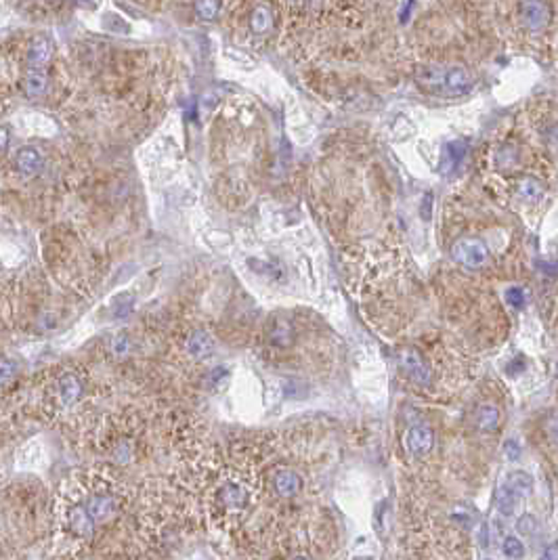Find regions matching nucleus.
<instances>
[{
  "mask_svg": "<svg viewBox=\"0 0 558 560\" xmlns=\"http://www.w3.org/2000/svg\"><path fill=\"white\" fill-rule=\"evenodd\" d=\"M399 367L405 371V376L416 382L418 387H428L433 382V371L422 355L414 348H405L399 352Z\"/></svg>",
  "mask_w": 558,
  "mask_h": 560,
  "instance_id": "nucleus-3",
  "label": "nucleus"
},
{
  "mask_svg": "<svg viewBox=\"0 0 558 560\" xmlns=\"http://www.w3.org/2000/svg\"><path fill=\"white\" fill-rule=\"evenodd\" d=\"M273 487H275V491H277L279 495H284V497H292V495H296V493L300 491L302 481H300V476H298L294 470H279V472L275 474V479H273Z\"/></svg>",
  "mask_w": 558,
  "mask_h": 560,
  "instance_id": "nucleus-10",
  "label": "nucleus"
},
{
  "mask_svg": "<svg viewBox=\"0 0 558 560\" xmlns=\"http://www.w3.org/2000/svg\"><path fill=\"white\" fill-rule=\"evenodd\" d=\"M539 560H558V541L545 545L543 552H541V556H539Z\"/></svg>",
  "mask_w": 558,
  "mask_h": 560,
  "instance_id": "nucleus-29",
  "label": "nucleus"
},
{
  "mask_svg": "<svg viewBox=\"0 0 558 560\" xmlns=\"http://www.w3.org/2000/svg\"><path fill=\"white\" fill-rule=\"evenodd\" d=\"M520 13H522V22H525L527 30H531V32L545 30L550 24V17H552L545 0H522Z\"/></svg>",
  "mask_w": 558,
  "mask_h": 560,
  "instance_id": "nucleus-4",
  "label": "nucleus"
},
{
  "mask_svg": "<svg viewBox=\"0 0 558 560\" xmlns=\"http://www.w3.org/2000/svg\"><path fill=\"white\" fill-rule=\"evenodd\" d=\"M516 196L527 204H537L543 198V185L535 176H522L516 182Z\"/></svg>",
  "mask_w": 558,
  "mask_h": 560,
  "instance_id": "nucleus-8",
  "label": "nucleus"
},
{
  "mask_svg": "<svg viewBox=\"0 0 558 560\" xmlns=\"http://www.w3.org/2000/svg\"><path fill=\"white\" fill-rule=\"evenodd\" d=\"M111 352L116 357H126L130 352V340L126 336H116L111 342Z\"/></svg>",
  "mask_w": 558,
  "mask_h": 560,
  "instance_id": "nucleus-27",
  "label": "nucleus"
},
{
  "mask_svg": "<svg viewBox=\"0 0 558 560\" xmlns=\"http://www.w3.org/2000/svg\"><path fill=\"white\" fill-rule=\"evenodd\" d=\"M466 153H468V143H466V141L456 139V141L447 143V145L443 147V155H441V172H443V174L456 172V170L462 166Z\"/></svg>",
  "mask_w": 558,
  "mask_h": 560,
  "instance_id": "nucleus-6",
  "label": "nucleus"
},
{
  "mask_svg": "<svg viewBox=\"0 0 558 560\" xmlns=\"http://www.w3.org/2000/svg\"><path fill=\"white\" fill-rule=\"evenodd\" d=\"M196 11L202 20H215L219 13V0H196Z\"/></svg>",
  "mask_w": 558,
  "mask_h": 560,
  "instance_id": "nucleus-24",
  "label": "nucleus"
},
{
  "mask_svg": "<svg viewBox=\"0 0 558 560\" xmlns=\"http://www.w3.org/2000/svg\"><path fill=\"white\" fill-rule=\"evenodd\" d=\"M504 298L512 309H522L525 302H527V292L520 286H510V288H506Z\"/></svg>",
  "mask_w": 558,
  "mask_h": 560,
  "instance_id": "nucleus-22",
  "label": "nucleus"
},
{
  "mask_svg": "<svg viewBox=\"0 0 558 560\" xmlns=\"http://www.w3.org/2000/svg\"><path fill=\"white\" fill-rule=\"evenodd\" d=\"M70 522H72V527H74V531L76 533H80V535H91V531H93V516L88 514V510L86 508H74L72 510V514H70Z\"/></svg>",
  "mask_w": 558,
  "mask_h": 560,
  "instance_id": "nucleus-17",
  "label": "nucleus"
},
{
  "mask_svg": "<svg viewBox=\"0 0 558 560\" xmlns=\"http://www.w3.org/2000/svg\"><path fill=\"white\" fill-rule=\"evenodd\" d=\"M435 443V435L428 426L420 424V426H412L408 437H405V447L412 456H424L431 451Z\"/></svg>",
  "mask_w": 558,
  "mask_h": 560,
  "instance_id": "nucleus-5",
  "label": "nucleus"
},
{
  "mask_svg": "<svg viewBox=\"0 0 558 560\" xmlns=\"http://www.w3.org/2000/svg\"><path fill=\"white\" fill-rule=\"evenodd\" d=\"M269 26H271L269 11H267L265 7H258V9L254 11V15H252V28H254V32L263 34V32H267Z\"/></svg>",
  "mask_w": 558,
  "mask_h": 560,
  "instance_id": "nucleus-25",
  "label": "nucleus"
},
{
  "mask_svg": "<svg viewBox=\"0 0 558 560\" xmlns=\"http://www.w3.org/2000/svg\"><path fill=\"white\" fill-rule=\"evenodd\" d=\"M45 88H47V78H45V74H30L28 76V80H26V91H28V95H32V97H38V95H42L45 93Z\"/></svg>",
  "mask_w": 558,
  "mask_h": 560,
  "instance_id": "nucleus-23",
  "label": "nucleus"
},
{
  "mask_svg": "<svg viewBox=\"0 0 558 560\" xmlns=\"http://www.w3.org/2000/svg\"><path fill=\"white\" fill-rule=\"evenodd\" d=\"M187 350L196 357V359H206L215 352V340L206 334V332H194L187 340Z\"/></svg>",
  "mask_w": 558,
  "mask_h": 560,
  "instance_id": "nucleus-11",
  "label": "nucleus"
},
{
  "mask_svg": "<svg viewBox=\"0 0 558 560\" xmlns=\"http://www.w3.org/2000/svg\"><path fill=\"white\" fill-rule=\"evenodd\" d=\"M548 430H550L552 439H554V441H558V416H554V418L548 422Z\"/></svg>",
  "mask_w": 558,
  "mask_h": 560,
  "instance_id": "nucleus-32",
  "label": "nucleus"
},
{
  "mask_svg": "<svg viewBox=\"0 0 558 560\" xmlns=\"http://www.w3.org/2000/svg\"><path fill=\"white\" fill-rule=\"evenodd\" d=\"M506 485L518 495V497H522V495H529L531 491H533V479L527 474V472H522V470H516V472H510L508 474V479H506Z\"/></svg>",
  "mask_w": 558,
  "mask_h": 560,
  "instance_id": "nucleus-15",
  "label": "nucleus"
},
{
  "mask_svg": "<svg viewBox=\"0 0 558 560\" xmlns=\"http://www.w3.org/2000/svg\"><path fill=\"white\" fill-rule=\"evenodd\" d=\"M51 59V45L47 38H36L30 49V65L32 68H42Z\"/></svg>",
  "mask_w": 558,
  "mask_h": 560,
  "instance_id": "nucleus-16",
  "label": "nucleus"
},
{
  "mask_svg": "<svg viewBox=\"0 0 558 560\" xmlns=\"http://www.w3.org/2000/svg\"><path fill=\"white\" fill-rule=\"evenodd\" d=\"M451 256L466 269H481L489 260V248L476 238H462L451 246Z\"/></svg>",
  "mask_w": 558,
  "mask_h": 560,
  "instance_id": "nucleus-2",
  "label": "nucleus"
},
{
  "mask_svg": "<svg viewBox=\"0 0 558 560\" xmlns=\"http://www.w3.org/2000/svg\"><path fill=\"white\" fill-rule=\"evenodd\" d=\"M516 529H518V533H520L522 537H531V535H535V531H537V520H535V516H531V514H522V516L518 518V522H516Z\"/></svg>",
  "mask_w": 558,
  "mask_h": 560,
  "instance_id": "nucleus-26",
  "label": "nucleus"
},
{
  "mask_svg": "<svg viewBox=\"0 0 558 560\" xmlns=\"http://www.w3.org/2000/svg\"><path fill=\"white\" fill-rule=\"evenodd\" d=\"M412 9H414V0H408L405 3V7L401 9V13H399V20H401V24H405L408 20H410V13H412Z\"/></svg>",
  "mask_w": 558,
  "mask_h": 560,
  "instance_id": "nucleus-31",
  "label": "nucleus"
},
{
  "mask_svg": "<svg viewBox=\"0 0 558 560\" xmlns=\"http://www.w3.org/2000/svg\"><path fill=\"white\" fill-rule=\"evenodd\" d=\"M502 552L506 554V558H510V560H518V558L525 556V545H522V541H520L518 537L508 535V537L502 541Z\"/></svg>",
  "mask_w": 558,
  "mask_h": 560,
  "instance_id": "nucleus-21",
  "label": "nucleus"
},
{
  "mask_svg": "<svg viewBox=\"0 0 558 560\" xmlns=\"http://www.w3.org/2000/svg\"><path fill=\"white\" fill-rule=\"evenodd\" d=\"M114 506H116V499L111 495H93L84 508L88 510L93 520H103L114 512Z\"/></svg>",
  "mask_w": 558,
  "mask_h": 560,
  "instance_id": "nucleus-12",
  "label": "nucleus"
},
{
  "mask_svg": "<svg viewBox=\"0 0 558 560\" xmlns=\"http://www.w3.org/2000/svg\"><path fill=\"white\" fill-rule=\"evenodd\" d=\"M15 376V365L9 359H3V384H7Z\"/></svg>",
  "mask_w": 558,
  "mask_h": 560,
  "instance_id": "nucleus-30",
  "label": "nucleus"
},
{
  "mask_svg": "<svg viewBox=\"0 0 558 560\" xmlns=\"http://www.w3.org/2000/svg\"><path fill=\"white\" fill-rule=\"evenodd\" d=\"M15 164L20 168V172L32 176V174H38L40 168H42V155L36 147H22L17 151V157H15Z\"/></svg>",
  "mask_w": 558,
  "mask_h": 560,
  "instance_id": "nucleus-9",
  "label": "nucleus"
},
{
  "mask_svg": "<svg viewBox=\"0 0 558 560\" xmlns=\"http://www.w3.org/2000/svg\"><path fill=\"white\" fill-rule=\"evenodd\" d=\"M132 309H134V296L128 294V292L118 294V296L114 298V302H111V313H114L116 319H124V317H128V315L132 313Z\"/></svg>",
  "mask_w": 558,
  "mask_h": 560,
  "instance_id": "nucleus-18",
  "label": "nucleus"
},
{
  "mask_svg": "<svg viewBox=\"0 0 558 560\" xmlns=\"http://www.w3.org/2000/svg\"><path fill=\"white\" fill-rule=\"evenodd\" d=\"M82 395V384L76 376H63L59 380V397H61V403L65 405H72L80 399Z\"/></svg>",
  "mask_w": 558,
  "mask_h": 560,
  "instance_id": "nucleus-13",
  "label": "nucleus"
},
{
  "mask_svg": "<svg viewBox=\"0 0 558 560\" xmlns=\"http://www.w3.org/2000/svg\"><path fill=\"white\" fill-rule=\"evenodd\" d=\"M219 497H221V504L227 510H244L248 506V493L238 483H227L225 487H221Z\"/></svg>",
  "mask_w": 558,
  "mask_h": 560,
  "instance_id": "nucleus-7",
  "label": "nucleus"
},
{
  "mask_svg": "<svg viewBox=\"0 0 558 560\" xmlns=\"http://www.w3.org/2000/svg\"><path fill=\"white\" fill-rule=\"evenodd\" d=\"M420 86L435 91L445 97H464L472 91L474 78L466 68L454 65V68H437L426 65L418 72Z\"/></svg>",
  "mask_w": 558,
  "mask_h": 560,
  "instance_id": "nucleus-1",
  "label": "nucleus"
},
{
  "mask_svg": "<svg viewBox=\"0 0 558 560\" xmlns=\"http://www.w3.org/2000/svg\"><path fill=\"white\" fill-rule=\"evenodd\" d=\"M516 504H518V495H516L508 485H504V487L499 489V493H497V510H499L502 514L510 516V514L516 510Z\"/></svg>",
  "mask_w": 558,
  "mask_h": 560,
  "instance_id": "nucleus-19",
  "label": "nucleus"
},
{
  "mask_svg": "<svg viewBox=\"0 0 558 560\" xmlns=\"http://www.w3.org/2000/svg\"><path fill=\"white\" fill-rule=\"evenodd\" d=\"M499 424V412L495 405H481L476 410V426L483 433H493Z\"/></svg>",
  "mask_w": 558,
  "mask_h": 560,
  "instance_id": "nucleus-14",
  "label": "nucleus"
},
{
  "mask_svg": "<svg viewBox=\"0 0 558 560\" xmlns=\"http://www.w3.org/2000/svg\"><path fill=\"white\" fill-rule=\"evenodd\" d=\"M495 164L499 170H514L518 164V151L512 145H504L495 155Z\"/></svg>",
  "mask_w": 558,
  "mask_h": 560,
  "instance_id": "nucleus-20",
  "label": "nucleus"
},
{
  "mask_svg": "<svg viewBox=\"0 0 558 560\" xmlns=\"http://www.w3.org/2000/svg\"><path fill=\"white\" fill-rule=\"evenodd\" d=\"M504 453H506V460H510V462H518L520 456H522V449H520V445H518L514 439H508V441L504 443Z\"/></svg>",
  "mask_w": 558,
  "mask_h": 560,
  "instance_id": "nucleus-28",
  "label": "nucleus"
},
{
  "mask_svg": "<svg viewBox=\"0 0 558 560\" xmlns=\"http://www.w3.org/2000/svg\"><path fill=\"white\" fill-rule=\"evenodd\" d=\"M294 560H307V558H304V556H296Z\"/></svg>",
  "mask_w": 558,
  "mask_h": 560,
  "instance_id": "nucleus-34",
  "label": "nucleus"
},
{
  "mask_svg": "<svg viewBox=\"0 0 558 560\" xmlns=\"http://www.w3.org/2000/svg\"><path fill=\"white\" fill-rule=\"evenodd\" d=\"M424 219H431V194H426V198H424Z\"/></svg>",
  "mask_w": 558,
  "mask_h": 560,
  "instance_id": "nucleus-33",
  "label": "nucleus"
}]
</instances>
